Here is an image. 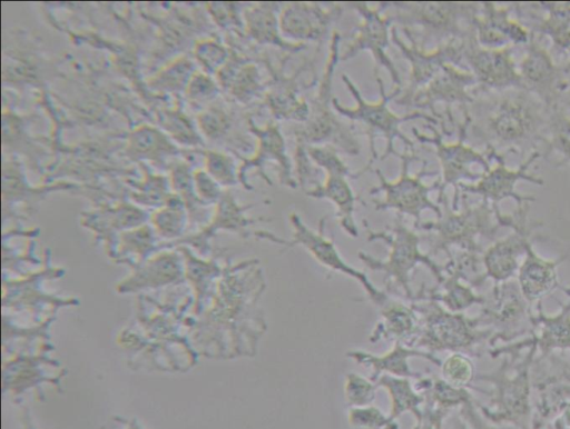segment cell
<instances>
[{
  "label": "cell",
  "instance_id": "277c9868",
  "mask_svg": "<svg viewBox=\"0 0 570 429\" xmlns=\"http://www.w3.org/2000/svg\"><path fill=\"white\" fill-rule=\"evenodd\" d=\"M393 23L410 32L426 49L463 38L480 11V2H387Z\"/></svg>",
  "mask_w": 570,
  "mask_h": 429
},
{
  "label": "cell",
  "instance_id": "7a4b0ae2",
  "mask_svg": "<svg viewBox=\"0 0 570 429\" xmlns=\"http://www.w3.org/2000/svg\"><path fill=\"white\" fill-rule=\"evenodd\" d=\"M374 74L380 91V99L377 101L372 102L364 99L360 89L347 74H342L341 79L354 98L355 106L346 107L336 97L333 99L335 111L341 117L364 126V133L368 138V160L362 170L354 172V179L370 171L377 159L384 160L391 154L397 157L399 152L394 148L395 139L401 140L409 151L415 152L414 142L400 128L403 122L423 119L429 124L436 126L440 123L436 117L429 116L423 111L414 110L406 114L394 112L389 107V103L395 100L402 90L393 88L391 92L386 93L382 78L377 72H374Z\"/></svg>",
  "mask_w": 570,
  "mask_h": 429
},
{
  "label": "cell",
  "instance_id": "5b68a950",
  "mask_svg": "<svg viewBox=\"0 0 570 429\" xmlns=\"http://www.w3.org/2000/svg\"><path fill=\"white\" fill-rule=\"evenodd\" d=\"M401 160V172L397 179L391 181L382 173L380 169H375L379 184L370 190L371 194L384 192V200L375 202L377 210L395 209L401 213L413 216L419 221L420 214L425 209H431L441 216V209L434 204L429 193L440 188V179L432 184L423 181L424 177L434 176L438 171H428V162L424 161L423 167L415 174H411L409 167L413 160H419L415 152L405 151L397 156Z\"/></svg>",
  "mask_w": 570,
  "mask_h": 429
},
{
  "label": "cell",
  "instance_id": "9c48e42d",
  "mask_svg": "<svg viewBox=\"0 0 570 429\" xmlns=\"http://www.w3.org/2000/svg\"><path fill=\"white\" fill-rule=\"evenodd\" d=\"M289 57L291 54H285L278 63L274 64L265 54L263 61L269 71V81L266 82L262 106L268 108L273 120L277 122L294 121L303 123L309 113L308 99L304 96V91L311 89L317 81L312 84H304L299 77L305 70L314 66L313 59L317 57V53L313 59L303 62L292 74H286L284 69Z\"/></svg>",
  "mask_w": 570,
  "mask_h": 429
},
{
  "label": "cell",
  "instance_id": "44dd1931",
  "mask_svg": "<svg viewBox=\"0 0 570 429\" xmlns=\"http://www.w3.org/2000/svg\"><path fill=\"white\" fill-rule=\"evenodd\" d=\"M548 138L543 157L557 152L561 156L557 166L570 163V116L560 107L549 108Z\"/></svg>",
  "mask_w": 570,
  "mask_h": 429
},
{
  "label": "cell",
  "instance_id": "30bf717a",
  "mask_svg": "<svg viewBox=\"0 0 570 429\" xmlns=\"http://www.w3.org/2000/svg\"><path fill=\"white\" fill-rule=\"evenodd\" d=\"M514 48L490 49L480 46L472 24L462 38V66L474 76L475 90L524 88L512 56Z\"/></svg>",
  "mask_w": 570,
  "mask_h": 429
},
{
  "label": "cell",
  "instance_id": "6da1fadb",
  "mask_svg": "<svg viewBox=\"0 0 570 429\" xmlns=\"http://www.w3.org/2000/svg\"><path fill=\"white\" fill-rule=\"evenodd\" d=\"M462 108L485 153L523 156L547 141L550 109L524 88L474 89L473 102Z\"/></svg>",
  "mask_w": 570,
  "mask_h": 429
},
{
  "label": "cell",
  "instance_id": "4fadbf2b",
  "mask_svg": "<svg viewBox=\"0 0 570 429\" xmlns=\"http://www.w3.org/2000/svg\"><path fill=\"white\" fill-rule=\"evenodd\" d=\"M487 156L490 160H495V164L490 167L476 182L460 183L459 190L480 194L483 200H490L494 206L505 198H512L521 206L522 202L531 201L533 198L519 194L517 192L518 182L527 181L538 186L544 184L542 178L529 172L530 167L542 157L539 150L530 153L518 168H509L502 154L487 153Z\"/></svg>",
  "mask_w": 570,
  "mask_h": 429
},
{
  "label": "cell",
  "instance_id": "8992f818",
  "mask_svg": "<svg viewBox=\"0 0 570 429\" xmlns=\"http://www.w3.org/2000/svg\"><path fill=\"white\" fill-rule=\"evenodd\" d=\"M428 126L432 131L431 136L420 132L416 128H412V133L417 141L434 146L441 168L439 190H445L448 186H453L455 189L453 204L455 206L459 198V184L463 181L476 182L484 172H479L473 167L478 166L483 171H488L491 160L485 152H480L465 143L468 133L465 114H463L462 123L458 127L459 137L455 142H444L442 132L434 124Z\"/></svg>",
  "mask_w": 570,
  "mask_h": 429
},
{
  "label": "cell",
  "instance_id": "e0dca14e",
  "mask_svg": "<svg viewBox=\"0 0 570 429\" xmlns=\"http://www.w3.org/2000/svg\"><path fill=\"white\" fill-rule=\"evenodd\" d=\"M472 24L478 43L490 49L524 46L531 36L513 17L512 2H480V11Z\"/></svg>",
  "mask_w": 570,
  "mask_h": 429
},
{
  "label": "cell",
  "instance_id": "5bb4252c",
  "mask_svg": "<svg viewBox=\"0 0 570 429\" xmlns=\"http://www.w3.org/2000/svg\"><path fill=\"white\" fill-rule=\"evenodd\" d=\"M512 14L530 33L549 38L570 59V2H512Z\"/></svg>",
  "mask_w": 570,
  "mask_h": 429
},
{
  "label": "cell",
  "instance_id": "2e32d148",
  "mask_svg": "<svg viewBox=\"0 0 570 429\" xmlns=\"http://www.w3.org/2000/svg\"><path fill=\"white\" fill-rule=\"evenodd\" d=\"M249 130L258 140L257 150L254 157L244 160L240 169V180L245 186L244 174L248 169H258L263 179L272 184L269 178L265 174L264 166L272 162L277 171V178L282 186L291 189L298 187L294 177V162L291 161L286 150L285 138L281 131L279 122L269 120L263 127H258L253 120H249Z\"/></svg>",
  "mask_w": 570,
  "mask_h": 429
},
{
  "label": "cell",
  "instance_id": "9a60e30c",
  "mask_svg": "<svg viewBox=\"0 0 570 429\" xmlns=\"http://www.w3.org/2000/svg\"><path fill=\"white\" fill-rule=\"evenodd\" d=\"M475 87L476 80L471 71L454 63H446L414 94L409 108L417 111L431 109L435 112L434 104L438 102L445 103L446 108L454 103L468 106L474 100Z\"/></svg>",
  "mask_w": 570,
  "mask_h": 429
},
{
  "label": "cell",
  "instance_id": "3957f363",
  "mask_svg": "<svg viewBox=\"0 0 570 429\" xmlns=\"http://www.w3.org/2000/svg\"><path fill=\"white\" fill-rule=\"evenodd\" d=\"M341 34L334 30L328 42L327 59L316 91L308 98L309 113L305 122L297 123L292 130L295 146L331 144L340 153L357 156L361 144L351 124H346L333 107V78L340 61Z\"/></svg>",
  "mask_w": 570,
  "mask_h": 429
},
{
  "label": "cell",
  "instance_id": "d6986e66",
  "mask_svg": "<svg viewBox=\"0 0 570 429\" xmlns=\"http://www.w3.org/2000/svg\"><path fill=\"white\" fill-rule=\"evenodd\" d=\"M283 3L258 2L246 11V28L249 37L259 44L273 46L284 53H295L305 49L307 44L286 40L279 28V11Z\"/></svg>",
  "mask_w": 570,
  "mask_h": 429
},
{
  "label": "cell",
  "instance_id": "7c38bea8",
  "mask_svg": "<svg viewBox=\"0 0 570 429\" xmlns=\"http://www.w3.org/2000/svg\"><path fill=\"white\" fill-rule=\"evenodd\" d=\"M345 8V3L336 2L283 3L278 17L281 33L291 42L321 44Z\"/></svg>",
  "mask_w": 570,
  "mask_h": 429
},
{
  "label": "cell",
  "instance_id": "52a82bcc",
  "mask_svg": "<svg viewBox=\"0 0 570 429\" xmlns=\"http://www.w3.org/2000/svg\"><path fill=\"white\" fill-rule=\"evenodd\" d=\"M345 7L355 10L360 22L340 61L352 59L362 51H368L375 62L374 71L380 67L385 68L390 73L393 88L401 89L400 72L387 54L393 21L385 11L386 2H380L376 6L366 2H347Z\"/></svg>",
  "mask_w": 570,
  "mask_h": 429
},
{
  "label": "cell",
  "instance_id": "8fae6325",
  "mask_svg": "<svg viewBox=\"0 0 570 429\" xmlns=\"http://www.w3.org/2000/svg\"><path fill=\"white\" fill-rule=\"evenodd\" d=\"M541 37L531 33L518 71L524 89L539 98L548 108L560 106L567 84L566 64L554 61L553 54L542 43Z\"/></svg>",
  "mask_w": 570,
  "mask_h": 429
},
{
  "label": "cell",
  "instance_id": "ffe728a7",
  "mask_svg": "<svg viewBox=\"0 0 570 429\" xmlns=\"http://www.w3.org/2000/svg\"><path fill=\"white\" fill-rule=\"evenodd\" d=\"M488 216V201L483 200L474 208H469L458 214L450 213L439 223H426L422 228L436 229L448 239L464 238L482 229L487 223Z\"/></svg>",
  "mask_w": 570,
  "mask_h": 429
},
{
  "label": "cell",
  "instance_id": "ba28073f",
  "mask_svg": "<svg viewBox=\"0 0 570 429\" xmlns=\"http://www.w3.org/2000/svg\"><path fill=\"white\" fill-rule=\"evenodd\" d=\"M409 43L399 36L396 27L391 28V40L410 63L407 84L395 103L409 108L414 94L426 86L446 63L462 66V38L451 39L433 49L421 48L409 31L403 29Z\"/></svg>",
  "mask_w": 570,
  "mask_h": 429
},
{
  "label": "cell",
  "instance_id": "7402d4cb",
  "mask_svg": "<svg viewBox=\"0 0 570 429\" xmlns=\"http://www.w3.org/2000/svg\"><path fill=\"white\" fill-rule=\"evenodd\" d=\"M567 84L561 97L560 107L570 116V59L564 61Z\"/></svg>",
  "mask_w": 570,
  "mask_h": 429
},
{
  "label": "cell",
  "instance_id": "ac0fdd59",
  "mask_svg": "<svg viewBox=\"0 0 570 429\" xmlns=\"http://www.w3.org/2000/svg\"><path fill=\"white\" fill-rule=\"evenodd\" d=\"M324 181L305 191V194L314 199H327L333 202L337 210V218L344 230L355 237L357 228L353 219L354 202L356 197L347 178L354 179L343 159L335 161L323 169Z\"/></svg>",
  "mask_w": 570,
  "mask_h": 429
}]
</instances>
